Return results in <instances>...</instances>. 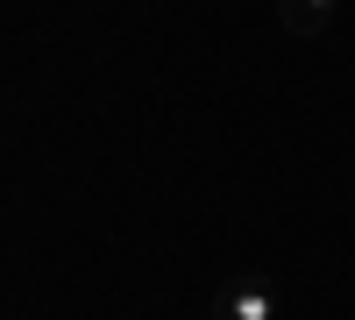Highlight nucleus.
<instances>
[{
  "instance_id": "f257e3e1",
  "label": "nucleus",
  "mask_w": 355,
  "mask_h": 320,
  "mask_svg": "<svg viewBox=\"0 0 355 320\" xmlns=\"http://www.w3.org/2000/svg\"><path fill=\"white\" fill-rule=\"evenodd\" d=\"M220 320H277V285L263 278V271L234 278V285H227V306H220Z\"/></svg>"
},
{
  "instance_id": "f03ea898",
  "label": "nucleus",
  "mask_w": 355,
  "mask_h": 320,
  "mask_svg": "<svg viewBox=\"0 0 355 320\" xmlns=\"http://www.w3.org/2000/svg\"><path fill=\"white\" fill-rule=\"evenodd\" d=\"M334 8H341V0H277V15H284L291 36H320V28L334 22Z\"/></svg>"
}]
</instances>
